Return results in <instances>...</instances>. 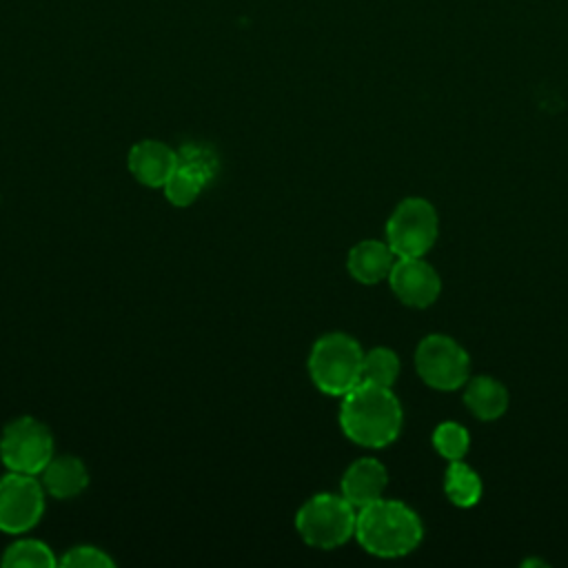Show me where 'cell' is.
<instances>
[{
  "label": "cell",
  "instance_id": "obj_1",
  "mask_svg": "<svg viewBox=\"0 0 568 568\" xmlns=\"http://www.w3.org/2000/svg\"><path fill=\"white\" fill-rule=\"evenodd\" d=\"M402 404L390 388L359 382L342 395V433L364 448H384L393 444L402 430Z\"/></svg>",
  "mask_w": 568,
  "mask_h": 568
},
{
  "label": "cell",
  "instance_id": "obj_2",
  "mask_svg": "<svg viewBox=\"0 0 568 568\" xmlns=\"http://www.w3.org/2000/svg\"><path fill=\"white\" fill-rule=\"evenodd\" d=\"M422 519L404 501L379 497L373 504L357 508L355 539L375 557H404L422 544Z\"/></svg>",
  "mask_w": 568,
  "mask_h": 568
},
{
  "label": "cell",
  "instance_id": "obj_3",
  "mask_svg": "<svg viewBox=\"0 0 568 568\" xmlns=\"http://www.w3.org/2000/svg\"><path fill=\"white\" fill-rule=\"evenodd\" d=\"M362 362L364 351L351 335L326 333L308 353V375L324 395L342 397L362 382Z\"/></svg>",
  "mask_w": 568,
  "mask_h": 568
},
{
  "label": "cell",
  "instance_id": "obj_4",
  "mask_svg": "<svg viewBox=\"0 0 568 568\" xmlns=\"http://www.w3.org/2000/svg\"><path fill=\"white\" fill-rule=\"evenodd\" d=\"M355 521L357 508L342 493H317L295 513V530L300 537L322 550L337 548L355 537Z\"/></svg>",
  "mask_w": 568,
  "mask_h": 568
},
{
  "label": "cell",
  "instance_id": "obj_5",
  "mask_svg": "<svg viewBox=\"0 0 568 568\" xmlns=\"http://www.w3.org/2000/svg\"><path fill=\"white\" fill-rule=\"evenodd\" d=\"M439 235L435 206L424 197L402 200L386 222V244L397 257H424Z\"/></svg>",
  "mask_w": 568,
  "mask_h": 568
},
{
  "label": "cell",
  "instance_id": "obj_6",
  "mask_svg": "<svg viewBox=\"0 0 568 568\" xmlns=\"http://www.w3.org/2000/svg\"><path fill=\"white\" fill-rule=\"evenodd\" d=\"M53 457V435L49 426L36 417H18L2 428L0 462L7 470L40 475Z\"/></svg>",
  "mask_w": 568,
  "mask_h": 568
},
{
  "label": "cell",
  "instance_id": "obj_7",
  "mask_svg": "<svg viewBox=\"0 0 568 568\" xmlns=\"http://www.w3.org/2000/svg\"><path fill=\"white\" fill-rule=\"evenodd\" d=\"M415 368L424 384L435 390H457L470 377V357L453 337L426 335L415 351Z\"/></svg>",
  "mask_w": 568,
  "mask_h": 568
},
{
  "label": "cell",
  "instance_id": "obj_8",
  "mask_svg": "<svg viewBox=\"0 0 568 568\" xmlns=\"http://www.w3.org/2000/svg\"><path fill=\"white\" fill-rule=\"evenodd\" d=\"M44 486L38 475L9 470L0 477V530L20 535L44 515Z\"/></svg>",
  "mask_w": 568,
  "mask_h": 568
},
{
  "label": "cell",
  "instance_id": "obj_9",
  "mask_svg": "<svg viewBox=\"0 0 568 568\" xmlns=\"http://www.w3.org/2000/svg\"><path fill=\"white\" fill-rule=\"evenodd\" d=\"M388 284L397 300L413 308L430 306L442 293L439 273L424 257H397Z\"/></svg>",
  "mask_w": 568,
  "mask_h": 568
},
{
  "label": "cell",
  "instance_id": "obj_10",
  "mask_svg": "<svg viewBox=\"0 0 568 568\" xmlns=\"http://www.w3.org/2000/svg\"><path fill=\"white\" fill-rule=\"evenodd\" d=\"M126 166L140 184L162 189L178 166V153L160 140H142L131 146Z\"/></svg>",
  "mask_w": 568,
  "mask_h": 568
},
{
  "label": "cell",
  "instance_id": "obj_11",
  "mask_svg": "<svg viewBox=\"0 0 568 568\" xmlns=\"http://www.w3.org/2000/svg\"><path fill=\"white\" fill-rule=\"evenodd\" d=\"M388 486V473L382 462L373 457H362L353 462L344 475H342V495L355 506L362 508L366 504H373L384 495Z\"/></svg>",
  "mask_w": 568,
  "mask_h": 568
},
{
  "label": "cell",
  "instance_id": "obj_12",
  "mask_svg": "<svg viewBox=\"0 0 568 568\" xmlns=\"http://www.w3.org/2000/svg\"><path fill=\"white\" fill-rule=\"evenodd\" d=\"M395 260L397 255L390 251L386 242L362 240L348 251L346 268L351 277L359 284H377L382 280H388Z\"/></svg>",
  "mask_w": 568,
  "mask_h": 568
},
{
  "label": "cell",
  "instance_id": "obj_13",
  "mask_svg": "<svg viewBox=\"0 0 568 568\" xmlns=\"http://www.w3.org/2000/svg\"><path fill=\"white\" fill-rule=\"evenodd\" d=\"M47 495L55 499H71L89 486V470L80 457L53 455L40 473Z\"/></svg>",
  "mask_w": 568,
  "mask_h": 568
},
{
  "label": "cell",
  "instance_id": "obj_14",
  "mask_svg": "<svg viewBox=\"0 0 568 568\" xmlns=\"http://www.w3.org/2000/svg\"><path fill=\"white\" fill-rule=\"evenodd\" d=\"M464 404L477 419L493 422L506 413L508 390L501 382L488 375H477L470 382H466Z\"/></svg>",
  "mask_w": 568,
  "mask_h": 568
},
{
  "label": "cell",
  "instance_id": "obj_15",
  "mask_svg": "<svg viewBox=\"0 0 568 568\" xmlns=\"http://www.w3.org/2000/svg\"><path fill=\"white\" fill-rule=\"evenodd\" d=\"M444 493L450 499V504L459 508H470L481 499L484 486L479 475L459 459V462H450L446 468Z\"/></svg>",
  "mask_w": 568,
  "mask_h": 568
},
{
  "label": "cell",
  "instance_id": "obj_16",
  "mask_svg": "<svg viewBox=\"0 0 568 568\" xmlns=\"http://www.w3.org/2000/svg\"><path fill=\"white\" fill-rule=\"evenodd\" d=\"M2 566L16 568H53L58 561L53 550L38 539H18L2 552Z\"/></svg>",
  "mask_w": 568,
  "mask_h": 568
},
{
  "label": "cell",
  "instance_id": "obj_17",
  "mask_svg": "<svg viewBox=\"0 0 568 568\" xmlns=\"http://www.w3.org/2000/svg\"><path fill=\"white\" fill-rule=\"evenodd\" d=\"M397 375H399V357L395 355V351L386 346H375L368 353H364L362 382L393 388Z\"/></svg>",
  "mask_w": 568,
  "mask_h": 568
},
{
  "label": "cell",
  "instance_id": "obj_18",
  "mask_svg": "<svg viewBox=\"0 0 568 568\" xmlns=\"http://www.w3.org/2000/svg\"><path fill=\"white\" fill-rule=\"evenodd\" d=\"M433 446L435 450L448 459V462H459L466 457L468 448H470V435L468 430L457 424V422H442L435 426L433 430Z\"/></svg>",
  "mask_w": 568,
  "mask_h": 568
},
{
  "label": "cell",
  "instance_id": "obj_19",
  "mask_svg": "<svg viewBox=\"0 0 568 568\" xmlns=\"http://www.w3.org/2000/svg\"><path fill=\"white\" fill-rule=\"evenodd\" d=\"M175 153H178V166L193 173L204 184H209L217 175L220 162L211 149H206L202 144H184Z\"/></svg>",
  "mask_w": 568,
  "mask_h": 568
},
{
  "label": "cell",
  "instance_id": "obj_20",
  "mask_svg": "<svg viewBox=\"0 0 568 568\" xmlns=\"http://www.w3.org/2000/svg\"><path fill=\"white\" fill-rule=\"evenodd\" d=\"M204 186H206V184H204L200 178H195L193 173H189V171L175 166V171H173V173L169 175V180L164 182L162 191H164V197H166L173 206H191V204L200 197V193H202Z\"/></svg>",
  "mask_w": 568,
  "mask_h": 568
},
{
  "label": "cell",
  "instance_id": "obj_21",
  "mask_svg": "<svg viewBox=\"0 0 568 568\" xmlns=\"http://www.w3.org/2000/svg\"><path fill=\"white\" fill-rule=\"evenodd\" d=\"M60 564L71 566V568H109L115 561L104 550H100L95 546H73L64 552Z\"/></svg>",
  "mask_w": 568,
  "mask_h": 568
}]
</instances>
